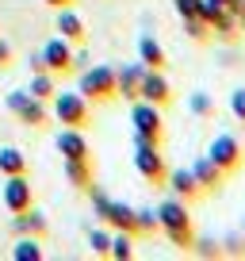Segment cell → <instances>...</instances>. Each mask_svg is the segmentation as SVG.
Here are the masks:
<instances>
[{"label": "cell", "instance_id": "cell-13", "mask_svg": "<svg viewBox=\"0 0 245 261\" xmlns=\"http://www.w3.org/2000/svg\"><path fill=\"white\" fill-rule=\"evenodd\" d=\"M54 146H57V154H62V158H88V139H84V127H62Z\"/></svg>", "mask_w": 245, "mask_h": 261}, {"label": "cell", "instance_id": "cell-30", "mask_svg": "<svg viewBox=\"0 0 245 261\" xmlns=\"http://www.w3.org/2000/svg\"><path fill=\"white\" fill-rule=\"evenodd\" d=\"M31 69H35V73H42V69H46V62H42V54H39V50L31 54Z\"/></svg>", "mask_w": 245, "mask_h": 261}, {"label": "cell", "instance_id": "cell-29", "mask_svg": "<svg viewBox=\"0 0 245 261\" xmlns=\"http://www.w3.org/2000/svg\"><path fill=\"white\" fill-rule=\"evenodd\" d=\"M4 65H12V46H8V39H0V69Z\"/></svg>", "mask_w": 245, "mask_h": 261}, {"label": "cell", "instance_id": "cell-6", "mask_svg": "<svg viewBox=\"0 0 245 261\" xmlns=\"http://www.w3.org/2000/svg\"><path fill=\"white\" fill-rule=\"evenodd\" d=\"M134 169H138V177L149 180V185H165V177H169L161 146H157V142H142V139H134Z\"/></svg>", "mask_w": 245, "mask_h": 261}, {"label": "cell", "instance_id": "cell-2", "mask_svg": "<svg viewBox=\"0 0 245 261\" xmlns=\"http://www.w3.org/2000/svg\"><path fill=\"white\" fill-rule=\"evenodd\" d=\"M77 92H81L88 104L119 100V92H115V65H84L81 81H77Z\"/></svg>", "mask_w": 245, "mask_h": 261}, {"label": "cell", "instance_id": "cell-26", "mask_svg": "<svg viewBox=\"0 0 245 261\" xmlns=\"http://www.w3.org/2000/svg\"><path fill=\"white\" fill-rule=\"evenodd\" d=\"M188 108H192L196 115H215V100H211V92H192Z\"/></svg>", "mask_w": 245, "mask_h": 261}, {"label": "cell", "instance_id": "cell-11", "mask_svg": "<svg viewBox=\"0 0 245 261\" xmlns=\"http://www.w3.org/2000/svg\"><path fill=\"white\" fill-rule=\"evenodd\" d=\"M54 31L62 35L66 42H73V46H84V39H88V27H84V19L77 16V8L69 4V8H57V23Z\"/></svg>", "mask_w": 245, "mask_h": 261}, {"label": "cell", "instance_id": "cell-32", "mask_svg": "<svg viewBox=\"0 0 245 261\" xmlns=\"http://www.w3.org/2000/svg\"><path fill=\"white\" fill-rule=\"evenodd\" d=\"M226 8L237 16V12H245V0H226Z\"/></svg>", "mask_w": 245, "mask_h": 261}, {"label": "cell", "instance_id": "cell-3", "mask_svg": "<svg viewBox=\"0 0 245 261\" xmlns=\"http://www.w3.org/2000/svg\"><path fill=\"white\" fill-rule=\"evenodd\" d=\"M131 123H134V139L157 142V146H161L165 119H161V108L157 104H149V100H131Z\"/></svg>", "mask_w": 245, "mask_h": 261}, {"label": "cell", "instance_id": "cell-5", "mask_svg": "<svg viewBox=\"0 0 245 261\" xmlns=\"http://www.w3.org/2000/svg\"><path fill=\"white\" fill-rule=\"evenodd\" d=\"M50 112H54V119L62 127H88V100L81 92H54Z\"/></svg>", "mask_w": 245, "mask_h": 261}, {"label": "cell", "instance_id": "cell-18", "mask_svg": "<svg viewBox=\"0 0 245 261\" xmlns=\"http://www.w3.org/2000/svg\"><path fill=\"white\" fill-rule=\"evenodd\" d=\"M165 180H169V192H172V196H180L184 204L199 196V185H196V177H192V169H172Z\"/></svg>", "mask_w": 245, "mask_h": 261}, {"label": "cell", "instance_id": "cell-7", "mask_svg": "<svg viewBox=\"0 0 245 261\" xmlns=\"http://www.w3.org/2000/svg\"><path fill=\"white\" fill-rule=\"evenodd\" d=\"M207 158H211L215 165H219L222 173H237L241 169V162H245V154H241V142L230 135V130H222V135H215L211 139V146H207Z\"/></svg>", "mask_w": 245, "mask_h": 261}, {"label": "cell", "instance_id": "cell-31", "mask_svg": "<svg viewBox=\"0 0 245 261\" xmlns=\"http://www.w3.org/2000/svg\"><path fill=\"white\" fill-rule=\"evenodd\" d=\"M42 4H46V8H54V12H57V8H69V4H73V0H42Z\"/></svg>", "mask_w": 245, "mask_h": 261}, {"label": "cell", "instance_id": "cell-19", "mask_svg": "<svg viewBox=\"0 0 245 261\" xmlns=\"http://www.w3.org/2000/svg\"><path fill=\"white\" fill-rule=\"evenodd\" d=\"M66 180L77 188V192H88V188H92V169H88V158H66Z\"/></svg>", "mask_w": 245, "mask_h": 261}, {"label": "cell", "instance_id": "cell-27", "mask_svg": "<svg viewBox=\"0 0 245 261\" xmlns=\"http://www.w3.org/2000/svg\"><path fill=\"white\" fill-rule=\"evenodd\" d=\"M230 112H234L237 123H245V89H234V92H230Z\"/></svg>", "mask_w": 245, "mask_h": 261}, {"label": "cell", "instance_id": "cell-28", "mask_svg": "<svg viewBox=\"0 0 245 261\" xmlns=\"http://www.w3.org/2000/svg\"><path fill=\"white\" fill-rule=\"evenodd\" d=\"M88 192H92V207H96V219H100V215H104V207H107V192H104V188H96V185H92Z\"/></svg>", "mask_w": 245, "mask_h": 261}, {"label": "cell", "instance_id": "cell-1", "mask_svg": "<svg viewBox=\"0 0 245 261\" xmlns=\"http://www.w3.org/2000/svg\"><path fill=\"white\" fill-rule=\"evenodd\" d=\"M154 212H157V227L165 230L169 246H176V250H192L196 234H192V215H188V204H184L180 196H169V200H161Z\"/></svg>", "mask_w": 245, "mask_h": 261}, {"label": "cell", "instance_id": "cell-20", "mask_svg": "<svg viewBox=\"0 0 245 261\" xmlns=\"http://www.w3.org/2000/svg\"><path fill=\"white\" fill-rule=\"evenodd\" d=\"M19 173H27V154L16 146H4L0 150V177H19Z\"/></svg>", "mask_w": 245, "mask_h": 261}, {"label": "cell", "instance_id": "cell-34", "mask_svg": "<svg viewBox=\"0 0 245 261\" xmlns=\"http://www.w3.org/2000/svg\"><path fill=\"white\" fill-rule=\"evenodd\" d=\"M215 4H222V8H226V0H215Z\"/></svg>", "mask_w": 245, "mask_h": 261}, {"label": "cell", "instance_id": "cell-16", "mask_svg": "<svg viewBox=\"0 0 245 261\" xmlns=\"http://www.w3.org/2000/svg\"><path fill=\"white\" fill-rule=\"evenodd\" d=\"M192 177H196V185H199V192H215V188L222 185V180H226V173L219 169V165L211 162V158H199L196 165H192Z\"/></svg>", "mask_w": 245, "mask_h": 261}, {"label": "cell", "instance_id": "cell-22", "mask_svg": "<svg viewBox=\"0 0 245 261\" xmlns=\"http://www.w3.org/2000/svg\"><path fill=\"white\" fill-rule=\"evenodd\" d=\"M27 92H31V96H39V100H46V104H50V96L57 92V85H54V73H50V69L35 73V77H31V85H27Z\"/></svg>", "mask_w": 245, "mask_h": 261}, {"label": "cell", "instance_id": "cell-8", "mask_svg": "<svg viewBox=\"0 0 245 261\" xmlns=\"http://www.w3.org/2000/svg\"><path fill=\"white\" fill-rule=\"evenodd\" d=\"M0 200H4V207H8L12 215L27 212V207L35 204V192H31V180H27V173H19V177H4Z\"/></svg>", "mask_w": 245, "mask_h": 261}, {"label": "cell", "instance_id": "cell-23", "mask_svg": "<svg viewBox=\"0 0 245 261\" xmlns=\"http://www.w3.org/2000/svg\"><path fill=\"white\" fill-rule=\"evenodd\" d=\"M88 250L92 257H111V227H96L88 234Z\"/></svg>", "mask_w": 245, "mask_h": 261}, {"label": "cell", "instance_id": "cell-24", "mask_svg": "<svg viewBox=\"0 0 245 261\" xmlns=\"http://www.w3.org/2000/svg\"><path fill=\"white\" fill-rule=\"evenodd\" d=\"M154 230H161L157 227V212L154 207H138L134 212V234H154Z\"/></svg>", "mask_w": 245, "mask_h": 261}, {"label": "cell", "instance_id": "cell-10", "mask_svg": "<svg viewBox=\"0 0 245 261\" xmlns=\"http://www.w3.org/2000/svg\"><path fill=\"white\" fill-rule=\"evenodd\" d=\"M138 100H149V104L165 108V104L172 100V85H169V77H165L161 69H146V73H142V85H138Z\"/></svg>", "mask_w": 245, "mask_h": 261}, {"label": "cell", "instance_id": "cell-12", "mask_svg": "<svg viewBox=\"0 0 245 261\" xmlns=\"http://www.w3.org/2000/svg\"><path fill=\"white\" fill-rule=\"evenodd\" d=\"M142 73H146L142 62H131V65H119V69H115V92H119V100H138Z\"/></svg>", "mask_w": 245, "mask_h": 261}, {"label": "cell", "instance_id": "cell-14", "mask_svg": "<svg viewBox=\"0 0 245 261\" xmlns=\"http://www.w3.org/2000/svg\"><path fill=\"white\" fill-rule=\"evenodd\" d=\"M46 212H35V204L27 207V212H19V215H12V234H35V238H46Z\"/></svg>", "mask_w": 245, "mask_h": 261}, {"label": "cell", "instance_id": "cell-9", "mask_svg": "<svg viewBox=\"0 0 245 261\" xmlns=\"http://www.w3.org/2000/svg\"><path fill=\"white\" fill-rule=\"evenodd\" d=\"M42 62H46V69L50 73H73V42H66L62 35H54V39H46L42 42Z\"/></svg>", "mask_w": 245, "mask_h": 261}, {"label": "cell", "instance_id": "cell-21", "mask_svg": "<svg viewBox=\"0 0 245 261\" xmlns=\"http://www.w3.org/2000/svg\"><path fill=\"white\" fill-rule=\"evenodd\" d=\"M42 242L35 234H19L16 246H12V261H42Z\"/></svg>", "mask_w": 245, "mask_h": 261}, {"label": "cell", "instance_id": "cell-17", "mask_svg": "<svg viewBox=\"0 0 245 261\" xmlns=\"http://www.w3.org/2000/svg\"><path fill=\"white\" fill-rule=\"evenodd\" d=\"M138 62L146 65V69H165L169 54H165V46L154 39V35H138Z\"/></svg>", "mask_w": 245, "mask_h": 261}, {"label": "cell", "instance_id": "cell-25", "mask_svg": "<svg viewBox=\"0 0 245 261\" xmlns=\"http://www.w3.org/2000/svg\"><path fill=\"white\" fill-rule=\"evenodd\" d=\"M184 31H188V39H196V42L211 39V23H207L203 16H188V19H184Z\"/></svg>", "mask_w": 245, "mask_h": 261}, {"label": "cell", "instance_id": "cell-15", "mask_svg": "<svg viewBox=\"0 0 245 261\" xmlns=\"http://www.w3.org/2000/svg\"><path fill=\"white\" fill-rule=\"evenodd\" d=\"M100 223L111 227V230H131V234H134V207L131 204H119V200H107Z\"/></svg>", "mask_w": 245, "mask_h": 261}, {"label": "cell", "instance_id": "cell-4", "mask_svg": "<svg viewBox=\"0 0 245 261\" xmlns=\"http://www.w3.org/2000/svg\"><path fill=\"white\" fill-rule=\"evenodd\" d=\"M4 108H8L12 115H16V123H23V127H46V100L31 96L27 89H16L4 96Z\"/></svg>", "mask_w": 245, "mask_h": 261}, {"label": "cell", "instance_id": "cell-33", "mask_svg": "<svg viewBox=\"0 0 245 261\" xmlns=\"http://www.w3.org/2000/svg\"><path fill=\"white\" fill-rule=\"evenodd\" d=\"M237 31L245 35V12H237Z\"/></svg>", "mask_w": 245, "mask_h": 261}]
</instances>
